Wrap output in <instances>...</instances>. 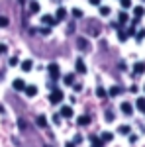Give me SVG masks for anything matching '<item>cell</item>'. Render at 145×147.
I'll return each mask as SVG.
<instances>
[{
	"mask_svg": "<svg viewBox=\"0 0 145 147\" xmlns=\"http://www.w3.org/2000/svg\"><path fill=\"white\" fill-rule=\"evenodd\" d=\"M102 143H104V141H102V139H98L96 136L92 137V147H102Z\"/></svg>",
	"mask_w": 145,
	"mask_h": 147,
	"instance_id": "44dd1931",
	"label": "cell"
},
{
	"mask_svg": "<svg viewBox=\"0 0 145 147\" xmlns=\"http://www.w3.org/2000/svg\"><path fill=\"white\" fill-rule=\"evenodd\" d=\"M122 112L125 114V116H132V114H134V106H132L129 102H123L122 104Z\"/></svg>",
	"mask_w": 145,
	"mask_h": 147,
	"instance_id": "5b68a950",
	"label": "cell"
},
{
	"mask_svg": "<svg viewBox=\"0 0 145 147\" xmlns=\"http://www.w3.org/2000/svg\"><path fill=\"white\" fill-rule=\"evenodd\" d=\"M41 22H43L45 26H49V28H51V26H55V24H57V20L53 18V16H49V14H45V16H41Z\"/></svg>",
	"mask_w": 145,
	"mask_h": 147,
	"instance_id": "3957f363",
	"label": "cell"
},
{
	"mask_svg": "<svg viewBox=\"0 0 145 147\" xmlns=\"http://www.w3.org/2000/svg\"><path fill=\"white\" fill-rule=\"evenodd\" d=\"M59 116H61V118H71V116H73V108H71V106H63Z\"/></svg>",
	"mask_w": 145,
	"mask_h": 147,
	"instance_id": "8992f818",
	"label": "cell"
},
{
	"mask_svg": "<svg viewBox=\"0 0 145 147\" xmlns=\"http://www.w3.org/2000/svg\"><path fill=\"white\" fill-rule=\"evenodd\" d=\"M78 49H82V51H86V49H88V41H86V39H84V37H78Z\"/></svg>",
	"mask_w": 145,
	"mask_h": 147,
	"instance_id": "7c38bea8",
	"label": "cell"
},
{
	"mask_svg": "<svg viewBox=\"0 0 145 147\" xmlns=\"http://www.w3.org/2000/svg\"><path fill=\"white\" fill-rule=\"evenodd\" d=\"M118 22H120V24H125V22H127V14H125V12H120V16H118Z\"/></svg>",
	"mask_w": 145,
	"mask_h": 147,
	"instance_id": "d6986e66",
	"label": "cell"
},
{
	"mask_svg": "<svg viewBox=\"0 0 145 147\" xmlns=\"http://www.w3.org/2000/svg\"><path fill=\"white\" fill-rule=\"evenodd\" d=\"M6 26H8V18L0 16V28H6Z\"/></svg>",
	"mask_w": 145,
	"mask_h": 147,
	"instance_id": "f1b7e54d",
	"label": "cell"
},
{
	"mask_svg": "<svg viewBox=\"0 0 145 147\" xmlns=\"http://www.w3.org/2000/svg\"><path fill=\"white\" fill-rule=\"evenodd\" d=\"M32 67H34V63H32L30 59H26V61H22V71H26V73H30V71H32Z\"/></svg>",
	"mask_w": 145,
	"mask_h": 147,
	"instance_id": "8fae6325",
	"label": "cell"
},
{
	"mask_svg": "<svg viewBox=\"0 0 145 147\" xmlns=\"http://www.w3.org/2000/svg\"><path fill=\"white\" fill-rule=\"evenodd\" d=\"M108 94H110V96H120V94H122V88H120V86H112Z\"/></svg>",
	"mask_w": 145,
	"mask_h": 147,
	"instance_id": "9a60e30c",
	"label": "cell"
},
{
	"mask_svg": "<svg viewBox=\"0 0 145 147\" xmlns=\"http://www.w3.org/2000/svg\"><path fill=\"white\" fill-rule=\"evenodd\" d=\"M122 8H132V0H120Z\"/></svg>",
	"mask_w": 145,
	"mask_h": 147,
	"instance_id": "83f0119b",
	"label": "cell"
},
{
	"mask_svg": "<svg viewBox=\"0 0 145 147\" xmlns=\"http://www.w3.org/2000/svg\"><path fill=\"white\" fill-rule=\"evenodd\" d=\"M143 2H145V0H143Z\"/></svg>",
	"mask_w": 145,
	"mask_h": 147,
	"instance_id": "74e56055",
	"label": "cell"
},
{
	"mask_svg": "<svg viewBox=\"0 0 145 147\" xmlns=\"http://www.w3.org/2000/svg\"><path fill=\"white\" fill-rule=\"evenodd\" d=\"M65 18H67V10H65V8H59L57 14H55V20H57V22H61V20H65Z\"/></svg>",
	"mask_w": 145,
	"mask_h": 147,
	"instance_id": "9c48e42d",
	"label": "cell"
},
{
	"mask_svg": "<svg viewBox=\"0 0 145 147\" xmlns=\"http://www.w3.org/2000/svg\"><path fill=\"white\" fill-rule=\"evenodd\" d=\"M47 73H49V77H51L53 80H57L59 77H61V69H59V65H57V63H49Z\"/></svg>",
	"mask_w": 145,
	"mask_h": 147,
	"instance_id": "6da1fadb",
	"label": "cell"
},
{
	"mask_svg": "<svg viewBox=\"0 0 145 147\" xmlns=\"http://www.w3.org/2000/svg\"><path fill=\"white\" fill-rule=\"evenodd\" d=\"M65 84H75V75H65Z\"/></svg>",
	"mask_w": 145,
	"mask_h": 147,
	"instance_id": "ac0fdd59",
	"label": "cell"
},
{
	"mask_svg": "<svg viewBox=\"0 0 145 147\" xmlns=\"http://www.w3.org/2000/svg\"><path fill=\"white\" fill-rule=\"evenodd\" d=\"M96 96H98V98H106V90L98 86V88H96Z\"/></svg>",
	"mask_w": 145,
	"mask_h": 147,
	"instance_id": "cb8c5ba5",
	"label": "cell"
},
{
	"mask_svg": "<svg viewBox=\"0 0 145 147\" xmlns=\"http://www.w3.org/2000/svg\"><path fill=\"white\" fill-rule=\"evenodd\" d=\"M2 53H6V45H0V55Z\"/></svg>",
	"mask_w": 145,
	"mask_h": 147,
	"instance_id": "d590c367",
	"label": "cell"
},
{
	"mask_svg": "<svg viewBox=\"0 0 145 147\" xmlns=\"http://www.w3.org/2000/svg\"><path fill=\"white\" fill-rule=\"evenodd\" d=\"M145 37V30H139V32H137V39H143Z\"/></svg>",
	"mask_w": 145,
	"mask_h": 147,
	"instance_id": "4dcf8cb0",
	"label": "cell"
},
{
	"mask_svg": "<svg viewBox=\"0 0 145 147\" xmlns=\"http://www.w3.org/2000/svg\"><path fill=\"white\" fill-rule=\"evenodd\" d=\"M112 137H114V136H112L110 131H104V134H102V137H100V139H102V141H112Z\"/></svg>",
	"mask_w": 145,
	"mask_h": 147,
	"instance_id": "603a6c76",
	"label": "cell"
},
{
	"mask_svg": "<svg viewBox=\"0 0 145 147\" xmlns=\"http://www.w3.org/2000/svg\"><path fill=\"white\" fill-rule=\"evenodd\" d=\"M63 98H65L63 90H57V88H53V92L49 94V102L51 104H59V102H63Z\"/></svg>",
	"mask_w": 145,
	"mask_h": 147,
	"instance_id": "7a4b0ae2",
	"label": "cell"
},
{
	"mask_svg": "<svg viewBox=\"0 0 145 147\" xmlns=\"http://www.w3.org/2000/svg\"><path fill=\"white\" fill-rule=\"evenodd\" d=\"M30 10L34 12V14H37V12H39V2H32V4H30Z\"/></svg>",
	"mask_w": 145,
	"mask_h": 147,
	"instance_id": "ffe728a7",
	"label": "cell"
},
{
	"mask_svg": "<svg viewBox=\"0 0 145 147\" xmlns=\"http://www.w3.org/2000/svg\"><path fill=\"white\" fill-rule=\"evenodd\" d=\"M135 106H137V110H141V112L145 114V98H137Z\"/></svg>",
	"mask_w": 145,
	"mask_h": 147,
	"instance_id": "5bb4252c",
	"label": "cell"
},
{
	"mask_svg": "<svg viewBox=\"0 0 145 147\" xmlns=\"http://www.w3.org/2000/svg\"><path fill=\"white\" fill-rule=\"evenodd\" d=\"M73 16H75V18H82V10H80V8H73Z\"/></svg>",
	"mask_w": 145,
	"mask_h": 147,
	"instance_id": "d4e9b609",
	"label": "cell"
},
{
	"mask_svg": "<svg viewBox=\"0 0 145 147\" xmlns=\"http://www.w3.org/2000/svg\"><path fill=\"white\" fill-rule=\"evenodd\" d=\"M65 147H75V143H67V145H65Z\"/></svg>",
	"mask_w": 145,
	"mask_h": 147,
	"instance_id": "8d00e7d4",
	"label": "cell"
},
{
	"mask_svg": "<svg viewBox=\"0 0 145 147\" xmlns=\"http://www.w3.org/2000/svg\"><path fill=\"white\" fill-rule=\"evenodd\" d=\"M49 32H51V28H41V34H43V35H47Z\"/></svg>",
	"mask_w": 145,
	"mask_h": 147,
	"instance_id": "d6a6232c",
	"label": "cell"
},
{
	"mask_svg": "<svg viewBox=\"0 0 145 147\" xmlns=\"http://www.w3.org/2000/svg\"><path fill=\"white\" fill-rule=\"evenodd\" d=\"M106 120H108V122H112V120H114V112H110V110H108V112H106Z\"/></svg>",
	"mask_w": 145,
	"mask_h": 147,
	"instance_id": "f546056e",
	"label": "cell"
},
{
	"mask_svg": "<svg viewBox=\"0 0 145 147\" xmlns=\"http://www.w3.org/2000/svg\"><path fill=\"white\" fill-rule=\"evenodd\" d=\"M73 86H75V90H77V92L82 90V84H73Z\"/></svg>",
	"mask_w": 145,
	"mask_h": 147,
	"instance_id": "836d02e7",
	"label": "cell"
},
{
	"mask_svg": "<svg viewBox=\"0 0 145 147\" xmlns=\"http://www.w3.org/2000/svg\"><path fill=\"white\" fill-rule=\"evenodd\" d=\"M75 69H77V73L84 75V73H86V65H84V61H82V59H77V63H75Z\"/></svg>",
	"mask_w": 145,
	"mask_h": 147,
	"instance_id": "277c9868",
	"label": "cell"
},
{
	"mask_svg": "<svg viewBox=\"0 0 145 147\" xmlns=\"http://www.w3.org/2000/svg\"><path fill=\"white\" fill-rule=\"evenodd\" d=\"M77 124H78V125H88V124H90V118H88V116H78Z\"/></svg>",
	"mask_w": 145,
	"mask_h": 147,
	"instance_id": "4fadbf2b",
	"label": "cell"
},
{
	"mask_svg": "<svg viewBox=\"0 0 145 147\" xmlns=\"http://www.w3.org/2000/svg\"><path fill=\"white\" fill-rule=\"evenodd\" d=\"M100 14L102 16H110V8L108 6H100Z\"/></svg>",
	"mask_w": 145,
	"mask_h": 147,
	"instance_id": "484cf974",
	"label": "cell"
},
{
	"mask_svg": "<svg viewBox=\"0 0 145 147\" xmlns=\"http://www.w3.org/2000/svg\"><path fill=\"white\" fill-rule=\"evenodd\" d=\"M134 73L135 75H143L145 73V63H135L134 65Z\"/></svg>",
	"mask_w": 145,
	"mask_h": 147,
	"instance_id": "ba28073f",
	"label": "cell"
},
{
	"mask_svg": "<svg viewBox=\"0 0 145 147\" xmlns=\"http://www.w3.org/2000/svg\"><path fill=\"white\" fill-rule=\"evenodd\" d=\"M24 92H26L28 96H35V94H37V86L30 84V86H26V88H24Z\"/></svg>",
	"mask_w": 145,
	"mask_h": 147,
	"instance_id": "30bf717a",
	"label": "cell"
},
{
	"mask_svg": "<svg viewBox=\"0 0 145 147\" xmlns=\"http://www.w3.org/2000/svg\"><path fill=\"white\" fill-rule=\"evenodd\" d=\"M12 86H14L16 90H24V88H26V82H24V79H16L12 82Z\"/></svg>",
	"mask_w": 145,
	"mask_h": 147,
	"instance_id": "52a82bcc",
	"label": "cell"
},
{
	"mask_svg": "<svg viewBox=\"0 0 145 147\" xmlns=\"http://www.w3.org/2000/svg\"><path fill=\"white\" fill-rule=\"evenodd\" d=\"M37 125H39V127H45V125H47V118H45V116H37Z\"/></svg>",
	"mask_w": 145,
	"mask_h": 147,
	"instance_id": "e0dca14e",
	"label": "cell"
},
{
	"mask_svg": "<svg viewBox=\"0 0 145 147\" xmlns=\"http://www.w3.org/2000/svg\"><path fill=\"white\" fill-rule=\"evenodd\" d=\"M120 134L127 136V134H129V125H120Z\"/></svg>",
	"mask_w": 145,
	"mask_h": 147,
	"instance_id": "4316f807",
	"label": "cell"
},
{
	"mask_svg": "<svg viewBox=\"0 0 145 147\" xmlns=\"http://www.w3.org/2000/svg\"><path fill=\"white\" fill-rule=\"evenodd\" d=\"M90 4H92V6H98V4H100V0H90Z\"/></svg>",
	"mask_w": 145,
	"mask_h": 147,
	"instance_id": "e575fe53",
	"label": "cell"
},
{
	"mask_svg": "<svg viewBox=\"0 0 145 147\" xmlns=\"http://www.w3.org/2000/svg\"><path fill=\"white\" fill-rule=\"evenodd\" d=\"M134 14H135V18H141V16L145 14L143 6H135V8H134Z\"/></svg>",
	"mask_w": 145,
	"mask_h": 147,
	"instance_id": "2e32d148",
	"label": "cell"
},
{
	"mask_svg": "<svg viewBox=\"0 0 145 147\" xmlns=\"http://www.w3.org/2000/svg\"><path fill=\"white\" fill-rule=\"evenodd\" d=\"M10 65H12V67H16V65H18V57H12V59H10Z\"/></svg>",
	"mask_w": 145,
	"mask_h": 147,
	"instance_id": "1f68e13d",
	"label": "cell"
},
{
	"mask_svg": "<svg viewBox=\"0 0 145 147\" xmlns=\"http://www.w3.org/2000/svg\"><path fill=\"white\" fill-rule=\"evenodd\" d=\"M118 37H120V41H125V39H127L129 35H127V32H123V30H120V32H118Z\"/></svg>",
	"mask_w": 145,
	"mask_h": 147,
	"instance_id": "7402d4cb",
	"label": "cell"
}]
</instances>
